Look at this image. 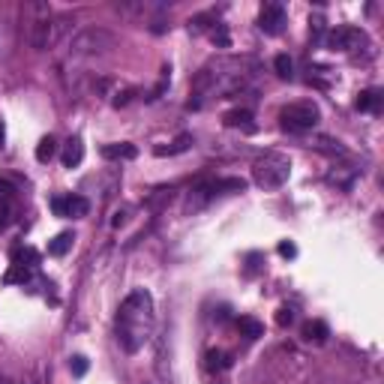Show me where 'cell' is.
Returning <instances> with one entry per match:
<instances>
[{
  "mask_svg": "<svg viewBox=\"0 0 384 384\" xmlns=\"http://www.w3.org/2000/svg\"><path fill=\"white\" fill-rule=\"evenodd\" d=\"M82 159H84L82 138H69L66 147H64V165H66V168H75V165H82Z\"/></svg>",
  "mask_w": 384,
  "mask_h": 384,
  "instance_id": "obj_9",
  "label": "cell"
},
{
  "mask_svg": "<svg viewBox=\"0 0 384 384\" xmlns=\"http://www.w3.org/2000/svg\"><path fill=\"white\" fill-rule=\"evenodd\" d=\"M189 145H192V135L184 133L171 141L168 147H156V156H177V154H184V150H189Z\"/></svg>",
  "mask_w": 384,
  "mask_h": 384,
  "instance_id": "obj_14",
  "label": "cell"
},
{
  "mask_svg": "<svg viewBox=\"0 0 384 384\" xmlns=\"http://www.w3.org/2000/svg\"><path fill=\"white\" fill-rule=\"evenodd\" d=\"M222 120H226V126H244V129H249V133L256 129L252 126V111L249 108H235V111H228Z\"/></svg>",
  "mask_w": 384,
  "mask_h": 384,
  "instance_id": "obj_13",
  "label": "cell"
},
{
  "mask_svg": "<svg viewBox=\"0 0 384 384\" xmlns=\"http://www.w3.org/2000/svg\"><path fill=\"white\" fill-rule=\"evenodd\" d=\"M3 147H6V124L0 120V150H3Z\"/></svg>",
  "mask_w": 384,
  "mask_h": 384,
  "instance_id": "obj_28",
  "label": "cell"
},
{
  "mask_svg": "<svg viewBox=\"0 0 384 384\" xmlns=\"http://www.w3.org/2000/svg\"><path fill=\"white\" fill-rule=\"evenodd\" d=\"M205 367L210 372H226L231 367V355H228V351H222V348H210L205 355Z\"/></svg>",
  "mask_w": 384,
  "mask_h": 384,
  "instance_id": "obj_10",
  "label": "cell"
},
{
  "mask_svg": "<svg viewBox=\"0 0 384 384\" xmlns=\"http://www.w3.org/2000/svg\"><path fill=\"white\" fill-rule=\"evenodd\" d=\"M357 108L360 111H378L381 108V90H363L360 99H357Z\"/></svg>",
  "mask_w": 384,
  "mask_h": 384,
  "instance_id": "obj_17",
  "label": "cell"
},
{
  "mask_svg": "<svg viewBox=\"0 0 384 384\" xmlns=\"http://www.w3.org/2000/svg\"><path fill=\"white\" fill-rule=\"evenodd\" d=\"M103 156L105 159H135L138 150H135V145H129V141H120V145H105Z\"/></svg>",
  "mask_w": 384,
  "mask_h": 384,
  "instance_id": "obj_12",
  "label": "cell"
},
{
  "mask_svg": "<svg viewBox=\"0 0 384 384\" xmlns=\"http://www.w3.org/2000/svg\"><path fill=\"white\" fill-rule=\"evenodd\" d=\"M0 384H13V381H9L6 376H0Z\"/></svg>",
  "mask_w": 384,
  "mask_h": 384,
  "instance_id": "obj_29",
  "label": "cell"
},
{
  "mask_svg": "<svg viewBox=\"0 0 384 384\" xmlns=\"http://www.w3.org/2000/svg\"><path fill=\"white\" fill-rule=\"evenodd\" d=\"M274 69H276L279 78H291V75H295V64H291L288 54H279V57L274 60Z\"/></svg>",
  "mask_w": 384,
  "mask_h": 384,
  "instance_id": "obj_21",
  "label": "cell"
},
{
  "mask_svg": "<svg viewBox=\"0 0 384 384\" xmlns=\"http://www.w3.org/2000/svg\"><path fill=\"white\" fill-rule=\"evenodd\" d=\"M288 177H291V159L286 154L267 150V154H261L256 163H252V180H256L261 189H279Z\"/></svg>",
  "mask_w": 384,
  "mask_h": 384,
  "instance_id": "obj_3",
  "label": "cell"
},
{
  "mask_svg": "<svg viewBox=\"0 0 384 384\" xmlns=\"http://www.w3.org/2000/svg\"><path fill=\"white\" fill-rule=\"evenodd\" d=\"M171 195H175V186H159V189H154V195L147 198V207L150 210H159L165 201H171Z\"/></svg>",
  "mask_w": 384,
  "mask_h": 384,
  "instance_id": "obj_18",
  "label": "cell"
},
{
  "mask_svg": "<svg viewBox=\"0 0 384 384\" xmlns=\"http://www.w3.org/2000/svg\"><path fill=\"white\" fill-rule=\"evenodd\" d=\"M135 96V90L133 87H124V90H117L115 94V99H111V105L115 108H124V105H129V99Z\"/></svg>",
  "mask_w": 384,
  "mask_h": 384,
  "instance_id": "obj_23",
  "label": "cell"
},
{
  "mask_svg": "<svg viewBox=\"0 0 384 384\" xmlns=\"http://www.w3.org/2000/svg\"><path fill=\"white\" fill-rule=\"evenodd\" d=\"M24 15V24H27V43L30 48H36V52H45V48H52L60 36L66 34V18H54L48 3L43 0H30L22 9Z\"/></svg>",
  "mask_w": 384,
  "mask_h": 384,
  "instance_id": "obj_2",
  "label": "cell"
},
{
  "mask_svg": "<svg viewBox=\"0 0 384 384\" xmlns=\"http://www.w3.org/2000/svg\"><path fill=\"white\" fill-rule=\"evenodd\" d=\"M237 327H240V333H244L246 339H258V337H265V325L261 321H256V318H240L237 321Z\"/></svg>",
  "mask_w": 384,
  "mask_h": 384,
  "instance_id": "obj_15",
  "label": "cell"
},
{
  "mask_svg": "<svg viewBox=\"0 0 384 384\" xmlns=\"http://www.w3.org/2000/svg\"><path fill=\"white\" fill-rule=\"evenodd\" d=\"M15 222V201H0V231Z\"/></svg>",
  "mask_w": 384,
  "mask_h": 384,
  "instance_id": "obj_20",
  "label": "cell"
},
{
  "mask_svg": "<svg viewBox=\"0 0 384 384\" xmlns=\"http://www.w3.org/2000/svg\"><path fill=\"white\" fill-rule=\"evenodd\" d=\"M327 337H330V330H327L325 321H307V325H303V339L307 342L321 346V342H327Z\"/></svg>",
  "mask_w": 384,
  "mask_h": 384,
  "instance_id": "obj_11",
  "label": "cell"
},
{
  "mask_svg": "<svg viewBox=\"0 0 384 384\" xmlns=\"http://www.w3.org/2000/svg\"><path fill=\"white\" fill-rule=\"evenodd\" d=\"M276 321H279V325H282V327H286V325H291V321H295V312H291V309H279V316H276Z\"/></svg>",
  "mask_w": 384,
  "mask_h": 384,
  "instance_id": "obj_26",
  "label": "cell"
},
{
  "mask_svg": "<svg viewBox=\"0 0 384 384\" xmlns=\"http://www.w3.org/2000/svg\"><path fill=\"white\" fill-rule=\"evenodd\" d=\"M367 43V34L360 27H351V24H342V27H333L327 34V48L330 52H342V54H351Z\"/></svg>",
  "mask_w": 384,
  "mask_h": 384,
  "instance_id": "obj_6",
  "label": "cell"
},
{
  "mask_svg": "<svg viewBox=\"0 0 384 384\" xmlns=\"http://www.w3.org/2000/svg\"><path fill=\"white\" fill-rule=\"evenodd\" d=\"M69 369H73L75 376H84V372H87V357H82V355L73 357V360H69Z\"/></svg>",
  "mask_w": 384,
  "mask_h": 384,
  "instance_id": "obj_25",
  "label": "cell"
},
{
  "mask_svg": "<svg viewBox=\"0 0 384 384\" xmlns=\"http://www.w3.org/2000/svg\"><path fill=\"white\" fill-rule=\"evenodd\" d=\"M52 210L66 219H82V216H87L90 201L82 195H57V198H52Z\"/></svg>",
  "mask_w": 384,
  "mask_h": 384,
  "instance_id": "obj_8",
  "label": "cell"
},
{
  "mask_svg": "<svg viewBox=\"0 0 384 384\" xmlns=\"http://www.w3.org/2000/svg\"><path fill=\"white\" fill-rule=\"evenodd\" d=\"M318 120H321V111L316 103H291L279 111V124L288 133H309V129L318 126Z\"/></svg>",
  "mask_w": 384,
  "mask_h": 384,
  "instance_id": "obj_5",
  "label": "cell"
},
{
  "mask_svg": "<svg viewBox=\"0 0 384 384\" xmlns=\"http://www.w3.org/2000/svg\"><path fill=\"white\" fill-rule=\"evenodd\" d=\"M258 27L267 36H279L286 30V6L282 3H265L258 13Z\"/></svg>",
  "mask_w": 384,
  "mask_h": 384,
  "instance_id": "obj_7",
  "label": "cell"
},
{
  "mask_svg": "<svg viewBox=\"0 0 384 384\" xmlns=\"http://www.w3.org/2000/svg\"><path fill=\"white\" fill-rule=\"evenodd\" d=\"M279 256H286V258H295V256H297L295 244H279Z\"/></svg>",
  "mask_w": 384,
  "mask_h": 384,
  "instance_id": "obj_27",
  "label": "cell"
},
{
  "mask_svg": "<svg viewBox=\"0 0 384 384\" xmlns=\"http://www.w3.org/2000/svg\"><path fill=\"white\" fill-rule=\"evenodd\" d=\"M210 39H214V43H216L219 48H228V45H231L226 24H214V27H210Z\"/></svg>",
  "mask_w": 384,
  "mask_h": 384,
  "instance_id": "obj_22",
  "label": "cell"
},
{
  "mask_svg": "<svg viewBox=\"0 0 384 384\" xmlns=\"http://www.w3.org/2000/svg\"><path fill=\"white\" fill-rule=\"evenodd\" d=\"M54 154H57V141H54L52 135L43 138V141L36 145V159H39V163H48V159H52Z\"/></svg>",
  "mask_w": 384,
  "mask_h": 384,
  "instance_id": "obj_19",
  "label": "cell"
},
{
  "mask_svg": "<svg viewBox=\"0 0 384 384\" xmlns=\"http://www.w3.org/2000/svg\"><path fill=\"white\" fill-rule=\"evenodd\" d=\"M73 235H69V231H64V235H57L54 240H52V244H48V256H66V252H69V246H73Z\"/></svg>",
  "mask_w": 384,
  "mask_h": 384,
  "instance_id": "obj_16",
  "label": "cell"
},
{
  "mask_svg": "<svg viewBox=\"0 0 384 384\" xmlns=\"http://www.w3.org/2000/svg\"><path fill=\"white\" fill-rule=\"evenodd\" d=\"M117 45V36L105 27H84L78 36L69 39V54L73 57H99L108 54Z\"/></svg>",
  "mask_w": 384,
  "mask_h": 384,
  "instance_id": "obj_4",
  "label": "cell"
},
{
  "mask_svg": "<svg viewBox=\"0 0 384 384\" xmlns=\"http://www.w3.org/2000/svg\"><path fill=\"white\" fill-rule=\"evenodd\" d=\"M154 330V297L145 288H135L117 309V342L124 351L135 355V351L150 339Z\"/></svg>",
  "mask_w": 384,
  "mask_h": 384,
  "instance_id": "obj_1",
  "label": "cell"
},
{
  "mask_svg": "<svg viewBox=\"0 0 384 384\" xmlns=\"http://www.w3.org/2000/svg\"><path fill=\"white\" fill-rule=\"evenodd\" d=\"M0 201H15V186L9 180H0Z\"/></svg>",
  "mask_w": 384,
  "mask_h": 384,
  "instance_id": "obj_24",
  "label": "cell"
}]
</instances>
